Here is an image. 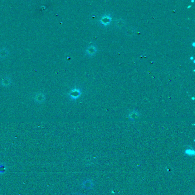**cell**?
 I'll list each match as a JSON object with an SVG mask.
<instances>
[{"label":"cell","instance_id":"cell-8","mask_svg":"<svg viewBox=\"0 0 195 195\" xmlns=\"http://www.w3.org/2000/svg\"><path fill=\"white\" fill-rule=\"evenodd\" d=\"M190 7H191V6H190H190H188V8H190Z\"/></svg>","mask_w":195,"mask_h":195},{"label":"cell","instance_id":"cell-2","mask_svg":"<svg viewBox=\"0 0 195 195\" xmlns=\"http://www.w3.org/2000/svg\"><path fill=\"white\" fill-rule=\"evenodd\" d=\"M82 188L86 189H91L93 188L94 181L92 179H87L82 183Z\"/></svg>","mask_w":195,"mask_h":195},{"label":"cell","instance_id":"cell-4","mask_svg":"<svg viewBox=\"0 0 195 195\" xmlns=\"http://www.w3.org/2000/svg\"><path fill=\"white\" fill-rule=\"evenodd\" d=\"M111 19V17L107 16L105 17H103V18L101 19V23L103 24V25L105 26H106L107 25H108L109 22H110Z\"/></svg>","mask_w":195,"mask_h":195},{"label":"cell","instance_id":"cell-5","mask_svg":"<svg viewBox=\"0 0 195 195\" xmlns=\"http://www.w3.org/2000/svg\"><path fill=\"white\" fill-rule=\"evenodd\" d=\"M6 171V167L4 164H0V174H4Z\"/></svg>","mask_w":195,"mask_h":195},{"label":"cell","instance_id":"cell-3","mask_svg":"<svg viewBox=\"0 0 195 195\" xmlns=\"http://www.w3.org/2000/svg\"><path fill=\"white\" fill-rule=\"evenodd\" d=\"M96 52H97V48L94 46H91L90 47H88L86 51V53L88 56L93 57L94 55H95Z\"/></svg>","mask_w":195,"mask_h":195},{"label":"cell","instance_id":"cell-1","mask_svg":"<svg viewBox=\"0 0 195 195\" xmlns=\"http://www.w3.org/2000/svg\"><path fill=\"white\" fill-rule=\"evenodd\" d=\"M82 94V89L78 87H75L72 89L68 93L69 99L72 101H75L80 98Z\"/></svg>","mask_w":195,"mask_h":195},{"label":"cell","instance_id":"cell-7","mask_svg":"<svg viewBox=\"0 0 195 195\" xmlns=\"http://www.w3.org/2000/svg\"><path fill=\"white\" fill-rule=\"evenodd\" d=\"M79 195H86V194H80Z\"/></svg>","mask_w":195,"mask_h":195},{"label":"cell","instance_id":"cell-6","mask_svg":"<svg viewBox=\"0 0 195 195\" xmlns=\"http://www.w3.org/2000/svg\"><path fill=\"white\" fill-rule=\"evenodd\" d=\"M80 194H78V193H72V194L71 195H79Z\"/></svg>","mask_w":195,"mask_h":195}]
</instances>
